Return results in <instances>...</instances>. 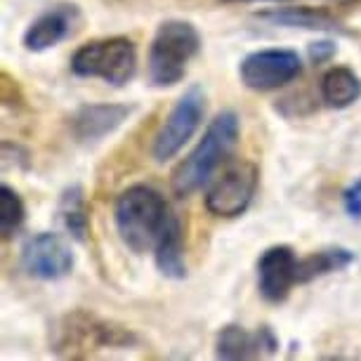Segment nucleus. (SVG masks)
Returning a JSON list of instances; mask_svg holds the SVG:
<instances>
[{
  "label": "nucleus",
  "mask_w": 361,
  "mask_h": 361,
  "mask_svg": "<svg viewBox=\"0 0 361 361\" xmlns=\"http://www.w3.org/2000/svg\"><path fill=\"white\" fill-rule=\"evenodd\" d=\"M238 133H241V123L234 111L217 114L208 123L199 145L192 149V154L175 168L173 192L177 196H189L208 185L217 170L229 161L238 142Z\"/></svg>",
  "instance_id": "f257e3e1"
},
{
  "label": "nucleus",
  "mask_w": 361,
  "mask_h": 361,
  "mask_svg": "<svg viewBox=\"0 0 361 361\" xmlns=\"http://www.w3.org/2000/svg\"><path fill=\"white\" fill-rule=\"evenodd\" d=\"M170 220L168 203L149 185H133L116 199L114 222L121 241L133 253H152Z\"/></svg>",
  "instance_id": "f03ea898"
},
{
  "label": "nucleus",
  "mask_w": 361,
  "mask_h": 361,
  "mask_svg": "<svg viewBox=\"0 0 361 361\" xmlns=\"http://www.w3.org/2000/svg\"><path fill=\"white\" fill-rule=\"evenodd\" d=\"M201 50V36L194 24L185 19H168L159 26L149 47V83L170 87L180 83L189 62Z\"/></svg>",
  "instance_id": "7ed1b4c3"
},
{
  "label": "nucleus",
  "mask_w": 361,
  "mask_h": 361,
  "mask_svg": "<svg viewBox=\"0 0 361 361\" xmlns=\"http://www.w3.org/2000/svg\"><path fill=\"white\" fill-rule=\"evenodd\" d=\"M71 71L78 78H99L114 87H123L137 71V45L128 36L90 40L73 52Z\"/></svg>",
  "instance_id": "20e7f679"
},
{
  "label": "nucleus",
  "mask_w": 361,
  "mask_h": 361,
  "mask_svg": "<svg viewBox=\"0 0 361 361\" xmlns=\"http://www.w3.org/2000/svg\"><path fill=\"white\" fill-rule=\"evenodd\" d=\"M260 170L253 161H227L208 182L206 208L215 217H238L253 203Z\"/></svg>",
  "instance_id": "39448f33"
},
{
  "label": "nucleus",
  "mask_w": 361,
  "mask_h": 361,
  "mask_svg": "<svg viewBox=\"0 0 361 361\" xmlns=\"http://www.w3.org/2000/svg\"><path fill=\"white\" fill-rule=\"evenodd\" d=\"M203 116H206V92L199 85H192L175 102V106L170 109L166 121L156 130L154 147H152L154 161L166 163L170 159H175L201 128Z\"/></svg>",
  "instance_id": "423d86ee"
},
{
  "label": "nucleus",
  "mask_w": 361,
  "mask_h": 361,
  "mask_svg": "<svg viewBox=\"0 0 361 361\" xmlns=\"http://www.w3.org/2000/svg\"><path fill=\"white\" fill-rule=\"evenodd\" d=\"M135 343V336L123 326H114L109 322L87 314V312H73L62 319L54 340V352L73 357L78 350H102V347H128Z\"/></svg>",
  "instance_id": "0eeeda50"
},
{
  "label": "nucleus",
  "mask_w": 361,
  "mask_h": 361,
  "mask_svg": "<svg viewBox=\"0 0 361 361\" xmlns=\"http://www.w3.org/2000/svg\"><path fill=\"white\" fill-rule=\"evenodd\" d=\"M302 73V59L295 50L269 47L250 52L238 64V78L253 92H269L288 85Z\"/></svg>",
  "instance_id": "6e6552de"
},
{
  "label": "nucleus",
  "mask_w": 361,
  "mask_h": 361,
  "mask_svg": "<svg viewBox=\"0 0 361 361\" xmlns=\"http://www.w3.org/2000/svg\"><path fill=\"white\" fill-rule=\"evenodd\" d=\"M73 253L69 243L59 234L40 231V234L26 238L22 246V267L26 274L40 281H59L73 271Z\"/></svg>",
  "instance_id": "1a4fd4ad"
},
{
  "label": "nucleus",
  "mask_w": 361,
  "mask_h": 361,
  "mask_svg": "<svg viewBox=\"0 0 361 361\" xmlns=\"http://www.w3.org/2000/svg\"><path fill=\"white\" fill-rule=\"evenodd\" d=\"M298 262L295 250L286 243L269 246L257 260V288L267 302H283L290 295V288L298 283Z\"/></svg>",
  "instance_id": "9d476101"
},
{
  "label": "nucleus",
  "mask_w": 361,
  "mask_h": 361,
  "mask_svg": "<svg viewBox=\"0 0 361 361\" xmlns=\"http://www.w3.org/2000/svg\"><path fill=\"white\" fill-rule=\"evenodd\" d=\"M130 114L133 106L128 104H83L71 116V133L78 142H99L118 130Z\"/></svg>",
  "instance_id": "9b49d317"
},
{
  "label": "nucleus",
  "mask_w": 361,
  "mask_h": 361,
  "mask_svg": "<svg viewBox=\"0 0 361 361\" xmlns=\"http://www.w3.org/2000/svg\"><path fill=\"white\" fill-rule=\"evenodd\" d=\"M276 350L279 340L267 326H262L257 333H248L241 326H224L215 340V357L227 361L255 359L262 354H274Z\"/></svg>",
  "instance_id": "f8f14e48"
},
{
  "label": "nucleus",
  "mask_w": 361,
  "mask_h": 361,
  "mask_svg": "<svg viewBox=\"0 0 361 361\" xmlns=\"http://www.w3.org/2000/svg\"><path fill=\"white\" fill-rule=\"evenodd\" d=\"M78 10L76 5H57L45 10L29 24L24 31V47L29 52H45L50 47L59 45L71 33V26L76 22Z\"/></svg>",
  "instance_id": "ddd939ff"
},
{
  "label": "nucleus",
  "mask_w": 361,
  "mask_h": 361,
  "mask_svg": "<svg viewBox=\"0 0 361 361\" xmlns=\"http://www.w3.org/2000/svg\"><path fill=\"white\" fill-rule=\"evenodd\" d=\"M154 262L156 269L166 279H180L187 276V262H185V241H182V224L175 215H170L168 227L161 234L159 243L154 248Z\"/></svg>",
  "instance_id": "4468645a"
},
{
  "label": "nucleus",
  "mask_w": 361,
  "mask_h": 361,
  "mask_svg": "<svg viewBox=\"0 0 361 361\" xmlns=\"http://www.w3.org/2000/svg\"><path fill=\"white\" fill-rule=\"evenodd\" d=\"M361 99V78L347 66H333L322 78V102L331 109H347Z\"/></svg>",
  "instance_id": "2eb2a0df"
},
{
  "label": "nucleus",
  "mask_w": 361,
  "mask_h": 361,
  "mask_svg": "<svg viewBox=\"0 0 361 361\" xmlns=\"http://www.w3.org/2000/svg\"><path fill=\"white\" fill-rule=\"evenodd\" d=\"M257 17L276 26H295V29L312 31H340L338 19H333L329 12L312 8H276L271 12H257Z\"/></svg>",
  "instance_id": "dca6fc26"
},
{
  "label": "nucleus",
  "mask_w": 361,
  "mask_h": 361,
  "mask_svg": "<svg viewBox=\"0 0 361 361\" xmlns=\"http://www.w3.org/2000/svg\"><path fill=\"white\" fill-rule=\"evenodd\" d=\"M354 262V253L347 248H326L317 250L307 257H300L298 262V283H310L319 276L343 271Z\"/></svg>",
  "instance_id": "f3484780"
},
{
  "label": "nucleus",
  "mask_w": 361,
  "mask_h": 361,
  "mask_svg": "<svg viewBox=\"0 0 361 361\" xmlns=\"http://www.w3.org/2000/svg\"><path fill=\"white\" fill-rule=\"evenodd\" d=\"M59 220H62L64 229L69 231L71 238L85 241L90 222H87V210H85V201H83L80 187H71L64 192L62 201H59Z\"/></svg>",
  "instance_id": "a211bd4d"
},
{
  "label": "nucleus",
  "mask_w": 361,
  "mask_h": 361,
  "mask_svg": "<svg viewBox=\"0 0 361 361\" xmlns=\"http://www.w3.org/2000/svg\"><path fill=\"white\" fill-rule=\"evenodd\" d=\"M24 217L26 208L22 196L10 185H3L0 187V234H3V241H10L17 234L24 224Z\"/></svg>",
  "instance_id": "6ab92c4d"
},
{
  "label": "nucleus",
  "mask_w": 361,
  "mask_h": 361,
  "mask_svg": "<svg viewBox=\"0 0 361 361\" xmlns=\"http://www.w3.org/2000/svg\"><path fill=\"white\" fill-rule=\"evenodd\" d=\"M343 203H345V210L350 217H357L361 220V180H357L354 185H350L345 189L343 194Z\"/></svg>",
  "instance_id": "aec40b11"
},
{
  "label": "nucleus",
  "mask_w": 361,
  "mask_h": 361,
  "mask_svg": "<svg viewBox=\"0 0 361 361\" xmlns=\"http://www.w3.org/2000/svg\"><path fill=\"white\" fill-rule=\"evenodd\" d=\"M333 54H336V45L329 43V40H322V43H314L310 47V57H312V62H317V64L331 59Z\"/></svg>",
  "instance_id": "412c9836"
},
{
  "label": "nucleus",
  "mask_w": 361,
  "mask_h": 361,
  "mask_svg": "<svg viewBox=\"0 0 361 361\" xmlns=\"http://www.w3.org/2000/svg\"><path fill=\"white\" fill-rule=\"evenodd\" d=\"M224 3H290V0H224Z\"/></svg>",
  "instance_id": "4be33fe9"
}]
</instances>
